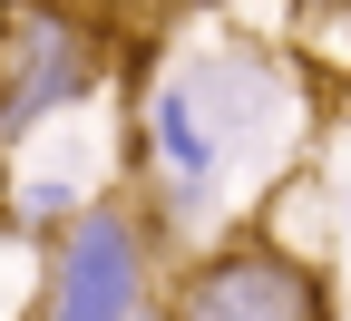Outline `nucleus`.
<instances>
[{
  "instance_id": "f257e3e1",
  "label": "nucleus",
  "mask_w": 351,
  "mask_h": 321,
  "mask_svg": "<svg viewBox=\"0 0 351 321\" xmlns=\"http://www.w3.org/2000/svg\"><path fill=\"white\" fill-rule=\"evenodd\" d=\"M108 88V39L88 10L59 0H0V146H29L49 117L88 107Z\"/></svg>"
},
{
  "instance_id": "20e7f679",
  "label": "nucleus",
  "mask_w": 351,
  "mask_h": 321,
  "mask_svg": "<svg viewBox=\"0 0 351 321\" xmlns=\"http://www.w3.org/2000/svg\"><path fill=\"white\" fill-rule=\"evenodd\" d=\"M147 136H156V166H166L176 195H205V185H215L225 146H215V127H205V107H195L186 78H166L156 98H147Z\"/></svg>"
},
{
  "instance_id": "39448f33",
  "label": "nucleus",
  "mask_w": 351,
  "mask_h": 321,
  "mask_svg": "<svg viewBox=\"0 0 351 321\" xmlns=\"http://www.w3.org/2000/svg\"><path fill=\"white\" fill-rule=\"evenodd\" d=\"M302 59H322L332 78H351V0H302Z\"/></svg>"
},
{
  "instance_id": "7ed1b4c3",
  "label": "nucleus",
  "mask_w": 351,
  "mask_h": 321,
  "mask_svg": "<svg viewBox=\"0 0 351 321\" xmlns=\"http://www.w3.org/2000/svg\"><path fill=\"white\" fill-rule=\"evenodd\" d=\"M147 311V224L137 205H78L49 244L39 321H137Z\"/></svg>"
},
{
  "instance_id": "f03ea898",
  "label": "nucleus",
  "mask_w": 351,
  "mask_h": 321,
  "mask_svg": "<svg viewBox=\"0 0 351 321\" xmlns=\"http://www.w3.org/2000/svg\"><path fill=\"white\" fill-rule=\"evenodd\" d=\"M166 321H332V283L274 234L205 244L166 292Z\"/></svg>"
}]
</instances>
